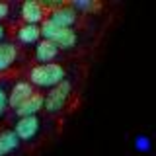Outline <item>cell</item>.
<instances>
[{"mask_svg":"<svg viewBox=\"0 0 156 156\" xmlns=\"http://www.w3.org/2000/svg\"><path fill=\"white\" fill-rule=\"evenodd\" d=\"M16 39L23 45H37L43 39L41 35V26H35V23H22L18 27Z\"/></svg>","mask_w":156,"mask_h":156,"instance_id":"obj_9","label":"cell"},{"mask_svg":"<svg viewBox=\"0 0 156 156\" xmlns=\"http://www.w3.org/2000/svg\"><path fill=\"white\" fill-rule=\"evenodd\" d=\"M66 72L62 65L58 62H49V65H35L29 70V82L31 86L37 88H45V90H51V88L58 86L62 80H66Z\"/></svg>","mask_w":156,"mask_h":156,"instance_id":"obj_1","label":"cell"},{"mask_svg":"<svg viewBox=\"0 0 156 156\" xmlns=\"http://www.w3.org/2000/svg\"><path fill=\"white\" fill-rule=\"evenodd\" d=\"M20 16H22L23 23H35V26H41L45 22V8H43V2H37V0H26L20 8Z\"/></svg>","mask_w":156,"mask_h":156,"instance_id":"obj_6","label":"cell"},{"mask_svg":"<svg viewBox=\"0 0 156 156\" xmlns=\"http://www.w3.org/2000/svg\"><path fill=\"white\" fill-rule=\"evenodd\" d=\"M41 129V121L37 115L33 117H18L16 127H14V133L18 135L20 140H33Z\"/></svg>","mask_w":156,"mask_h":156,"instance_id":"obj_5","label":"cell"},{"mask_svg":"<svg viewBox=\"0 0 156 156\" xmlns=\"http://www.w3.org/2000/svg\"><path fill=\"white\" fill-rule=\"evenodd\" d=\"M49 20L58 27H74V23L78 20V12L70 6V4H65V6L49 12Z\"/></svg>","mask_w":156,"mask_h":156,"instance_id":"obj_7","label":"cell"},{"mask_svg":"<svg viewBox=\"0 0 156 156\" xmlns=\"http://www.w3.org/2000/svg\"><path fill=\"white\" fill-rule=\"evenodd\" d=\"M58 53H61V49H58L53 41H49V39H41V41L35 45L33 55H35L37 65H49V62H55V58L58 57Z\"/></svg>","mask_w":156,"mask_h":156,"instance_id":"obj_8","label":"cell"},{"mask_svg":"<svg viewBox=\"0 0 156 156\" xmlns=\"http://www.w3.org/2000/svg\"><path fill=\"white\" fill-rule=\"evenodd\" d=\"M22 140L18 139V135L14 133V129H6L0 133V156H8L20 146Z\"/></svg>","mask_w":156,"mask_h":156,"instance_id":"obj_12","label":"cell"},{"mask_svg":"<svg viewBox=\"0 0 156 156\" xmlns=\"http://www.w3.org/2000/svg\"><path fill=\"white\" fill-rule=\"evenodd\" d=\"M35 92H33V86L29 80H18L16 84L12 86V90L8 92V101H10V107H12L14 111L18 109V107H22L26 101L31 98Z\"/></svg>","mask_w":156,"mask_h":156,"instance_id":"obj_4","label":"cell"},{"mask_svg":"<svg viewBox=\"0 0 156 156\" xmlns=\"http://www.w3.org/2000/svg\"><path fill=\"white\" fill-rule=\"evenodd\" d=\"M4 39H6V27L4 23H0V43H4Z\"/></svg>","mask_w":156,"mask_h":156,"instance_id":"obj_17","label":"cell"},{"mask_svg":"<svg viewBox=\"0 0 156 156\" xmlns=\"http://www.w3.org/2000/svg\"><path fill=\"white\" fill-rule=\"evenodd\" d=\"M10 14V4L8 2H0V23H2V20H6Z\"/></svg>","mask_w":156,"mask_h":156,"instance_id":"obj_16","label":"cell"},{"mask_svg":"<svg viewBox=\"0 0 156 156\" xmlns=\"http://www.w3.org/2000/svg\"><path fill=\"white\" fill-rule=\"evenodd\" d=\"M10 107V101H8V92L4 90V86H0V117H4L6 109Z\"/></svg>","mask_w":156,"mask_h":156,"instance_id":"obj_15","label":"cell"},{"mask_svg":"<svg viewBox=\"0 0 156 156\" xmlns=\"http://www.w3.org/2000/svg\"><path fill=\"white\" fill-rule=\"evenodd\" d=\"M41 109H45V96L43 94H33L22 107L16 109V115L18 117H33Z\"/></svg>","mask_w":156,"mask_h":156,"instance_id":"obj_10","label":"cell"},{"mask_svg":"<svg viewBox=\"0 0 156 156\" xmlns=\"http://www.w3.org/2000/svg\"><path fill=\"white\" fill-rule=\"evenodd\" d=\"M70 92H72V84L68 80H62L58 86L51 88L45 96V109L47 113H58L62 107L66 105L68 98H70Z\"/></svg>","mask_w":156,"mask_h":156,"instance_id":"obj_3","label":"cell"},{"mask_svg":"<svg viewBox=\"0 0 156 156\" xmlns=\"http://www.w3.org/2000/svg\"><path fill=\"white\" fill-rule=\"evenodd\" d=\"M135 148L140 150V152H146V150L150 148V139H148V136H144V135L136 136V139H135Z\"/></svg>","mask_w":156,"mask_h":156,"instance_id":"obj_14","label":"cell"},{"mask_svg":"<svg viewBox=\"0 0 156 156\" xmlns=\"http://www.w3.org/2000/svg\"><path fill=\"white\" fill-rule=\"evenodd\" d=\"M41 35H43V39L53 41L61 51L72 49L76 45V41H78V35H76V31L72 27H58L49 18H45V22L41 23Z\"/></svg>","mask_w":156,"mask_h":156,"instance_id":"obj_2","label":"cell"},{"mask_svg":"<svg viewBox=\"0 0 156 156\" xmlns=\"http://www.w3.org/2000/svg\"><path fill=\"white\" fill-rule=\"evenodd\" d=\"M72 8L76 10V12H96V10H100L101 8V4L100 2H94V0H76V2H72L70 4Z\"/></svg>","mask_w":156,"mask_h":156,"instance_id":"obj_13","label":"cell"},{"mask_svg":"<svg viewBox=\"0 0 156 156\" xmlns=\"http://www.w3.org/2000/svg\"><path fill=\"white\" fill-rule=\"evenodd\" d=\"M18 61V47L10 41L0 43V72H6Z\"/></svg>","mask_w":156,"mask_h":156,"instance_id":"obj_11","label":"cell"}]
</instances>
